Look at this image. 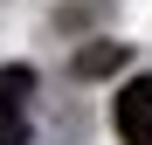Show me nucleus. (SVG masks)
<instances>
[{
  "mask_svg": "<svg viewBox=\"0 0 152 145\" xmlns=\"http://www.w3.org/2000/svg\"><path fill=\"white\" fill-rule=\"evenodd\" d=\"M28 97H35V69L7 62L0 69V145H28Z\"/></svg>",
  "mask_w": 152,
  "mask_h": 145,
  "instance_id": "nucleus-1",
  "label": "nucleus"
},
{
  "mask_svg": "<svg viewBox=\"0 0 152 145\" xmlns=\"http://www.w3.org/2000/svg\"><path fill=\"white\" fill-rule=\"evenodd\" d=\"M118 62H124V48H118V42H97V48L76 55V76H111Z\"/></svg>",
  "mask_w": 152,
  "mask_h": 145,
  "instance_id": "nucleus-3",
  "label": "nucleus"
},
{
  "mask_svg": "<svg viewBox=\"0 0 152 145\" xmlns=\"http://www.w3.org/2000/svg\"><path fill=\"white\" fill-rule=\"evenodd\" d=\"M118 138L124 145H152V76H132L118 90Z\"/></svg>",
  "mask_w": 152,
  "mask_h": 145,
  "instance_id": "nucleus-2",
  "label": "nucleus"
}]
</instances>
